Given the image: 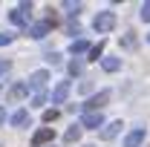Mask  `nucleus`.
Masks as SVG:
<instances>
[{
	"instance_id": "nucleus-4",
	"label": "nucleus",
	"mask_w": 150,
	"mask_h": 147,
	"mask_svg": "<svg viewBox=\"0 0 150 147\" xmlns=\"http://www.w3.org/2000/svg\"><path fill=\"white\" fill-rule=\"evenodd\" d=\"M84 127H90V130L104 127V115H101V112H84V115H81V130Z\"/></svg>"
},
{
	"instance_id": "nucleus-23",
	"label": "nucleus",
	"mask_w": 150,
	"mask_h": 147,
	"mask_svg": "<svg viewBox=\"0 0 150 147\" xmlns=\"http://www.w3.org/2000/svg\"><path fill=\"white\" fill-rule=\"evenodd\" d=\"M12 40H15V35H12V32H0V46H9Z\"/></svg>"
},
{
	"instance_id": "nucleus-6",
	"label": "nucleus",
	"mask_w": 150,
	"mask_h": 147,
	"mask_svg": "<svg viewBox=\"0 0 150 147\" xmlns=\"http://www.w3.org/2000/svg\"><path fill=\"white\" fill-rule=\"evenodd\" d=\"M46 81H49V72H46V69H38V72H32L29 75V81H26V84H29V90H43V87H46Z\"/></svg>"
},
{
	"instance_id": "nucleus-9",
	"label": "nucleus",
	"mask_w": 150,
	"mask_h": 147,
	"mask_svg": "<svg viewBox=\"0 0 150 147\" xmlns=\"http://www.w3.org/2000/svg\"><path fill=\"white\" fill-rule=\"evenodd\" d=\"M67 95H69V81H61L55 90H52V104H64Z\"/></svg>"
},
{
	"instance_id": "nucleus-26",
	"label": "nucleus",
	"mask_w": 150,
	"mask_h": 147,
	"mask_svg": "<svg viewBox=\"0 0 150 147\" xmlns=\"http://www.w3.org/2000/svg\"><path fill=\"white\" fill-rule=\"evenodd\" d=\"M69 35H81V26L78 23H69Z\"/></svg>"
},
{
	"instance_id": "nucleus-8",
	"label": "nucleus",
	"mask_w": 150,
	"mask_h": 147,
	"mask_svg": "<svg viewBox=\"0 0 150 147\" xmlns=\"http://www.w3.org/2000/svg\"><path fill=\"white\" fill-rule=\"evenodd\" d=\"M52 139H55L52 127H40V130L35 133V136H32V144H35V147H40V144H49Z\"/></svg>"
},
{
	"instance_id": "nucleus-13",
	"label": "nucleus",
	"mask_w": 150,
	"mask_h": 147,
	"mask_svg": "<svg viewBox=\"0 0 150 147\" xmlns=\"http://www.w3.org/2000/svg\"><path fill=\"white\" fill-rule=\"evenodd\" d=\"M12 124H15V127H26V124H29V110H18L12 115Z\"/></svg>"
},
{
	"instance_id": "nucleus-7",
	"label": "nucleus",
	"mask_w": 150,
	"mask_h": 147,
	"mask_svg": "<svg viewBox=\"0 0 150 147\" xmlns=\"http://www.w3.org/2000/svg\"><path fill=\"white\" fill-rule=\"evenodd\" d=\"M26 95H29V84H26V81H18V84L9 87V101H20V98H26Z\"/></svg>"
},
{
	"instance_id": "nucleus-28",
	"label": "nucleus",
	"mask_w": 150,
	"mask_h": 147,
	"mask_svg": "<svg viewBox=\"0 0 150 147\" xmlns=\"http://www.w3.org/2000/svg\"><path fill=\"white\" fill-rule=\"evenodd\" d=\"M147 40H150V35H147Z\"/></svg>"
},
{
	"instance_id": "nucleus-19",
	"label": "nucleus",
	"mask_w": 150,
	"mask_h": 147,
	"mask_svg": "<svg viewBox=\"0 0 150 147\" xmlns=\"http://www.w3.org/2000/svg\"><path fill=\"white\" fill-rule=\"evenodd\" d=\"M139 18L144 20V23H150V3H142V9H139Z\"/></svg>"
},
{
	"instance_id": "nucleus-10",
	"label": "nucleus",
	"mask_w": 150,
	"mask_h": 147,
	"mask_svg": "<svg viewBox=\"0 0 150 147\" xmlns=\"http://www.w3.org/2000/svg\"><path fill=\"white\" fill-rule=\"evenodd\" d=\"M142 141H144V130L136 127L127 133V139H124V147H142Z\"/></svg>"
},
{
	"instance_id": "nucleus-11",
	"label": "nucleus",
	"mask_w": 150,
	"mask_h": 147,
	"mask_svg": "<svg viewBox=\"0 0 150 147\" xmlns=\"http://www.w3.org/2000/svg\"><path fill=\"white\" fill-rule=\"evenodd\" d=\"M118 130H121V121H110V124H104V127H101V133H98V136H101L104 141H110V139H115V136H118Z\"/></svg>"
},
{
	"instance_id": "nucleus-5",
	"label": "nucleus",
	"mask_w": 150,
	"mask_h": 147,
	"mask_svg": "<svg viewBox=\"0 0 150 147\" xmlns=\"http://www.w3.org/2000/svg\"><path fill=\"white\" fill-rule=\"evenodd\" d=\"M49 32H52V23H49V20H43V23H29V37H35V40H43Z\"/></svg>"
},
{
	"instance_id": "nucleus-2",
	"label": "nucleus",
	"mask_w": 150,
	"mask_h": 147,
	"mask_svg": "<svg viewBox=\"0 0 150 147\" xmlns=\"http://www.w3.org/2000/svg\"><path fill=\"white\" fill-rule=\"evenodd\" d=\"M9 18L15 26H29V20H32V3H20L15 12H9Z\"/></svg>"
},
{
	"instance_id": "nucleus-14",
	"label": "nucleus",
	"mask_w": 150,
	"mask_h": 147,
	"mask_svg": "<svg viewBox=\"0 0 150 147\" xmlns=\"http://www.w3.org/2000/svg\"><path fill=\"white\" fill-rule=\"evenodd\" d=\"M78 139H81V124H72V127L64 133V141H67V144H72V141H78Z\"/></svg>"
},
{
	"instance_id": "nucleus-20",
	"label": "nucleus",
	"mask_w": 150,
	"mask_h": 147,
	"mask_svg": "<svg viewBox=\"0 0 150 147\" xmlns=\"http://www.w3.org/2000/svg\"><path fill=\"white\" fill-rule=\"evenodd\" d=\"M64 9H67L69 15H78V12H81V3H72V0H67V3H64Z\"/></svg>"
},
{
	"instance_id": "nucleus-17",
	"label": "nucleus",
	"mask_w": 150,
	"mask_h": 147,
	"mask_svg": "<svg viewBox=\"0 0 150 147\" xmlns=\"http://www.w3.org/2000/svg\"><path fill=\"white\" fill-rule=\"evenodd\" d=\"M84 72V61H69V75H81Z\"/></svg>"
},
{
	"instance_id": "nucleus-25",
	"label": "nucleus",
	"mask_w": 150,
	"mask_h": 147,
	"mask_svg": "<svg viewBox=\"0 0 150 147\" xmlns=\"http://www.w3.org/2000/svg\"><path fill=\"white\" fill-rule=\"evenodd\" d=\"M46 61L55 66V64H61V52H46Z\"/></svg>"
},
{
	"instance_id": "nucleus-18",
	"label": "nucleus",
	"mask_w": 150,
	"mask_h": 147,
	"mask_svg": "<svg viewBox=\"0 0 150 147\" xmlns=\"http://www.w3.org/2000/svg\"><path fill=\"white\" fill-rule=\"evenodd\" d=\"M121 43H124L127 49H136V43H139V40H136V35H133V32H127V35L121 37Z\"/></svg>"
},
{
	"instance_id": "nucleus-16",
	"label": "nucleus",
	"mask_w": 150,
	"mask_h": 147,
	"mask_svg": "<svg viewBox=\"0 0 150 147\" xmlns=\"http://www.w3.org/2000/svg\"><path fill=\"white\" fill-rule=\"evenodd\" d=\"M87 55H90V61H98V58L104 55V40H98L95 46H90V52H87Z\"/></svg>"
},
{
	"instance_id": "nucleus-21",
	"label": "nucleus",
	"mask_w": 150,
	"mask_h": 147,
	"mask_svg": "<svg viewBox=\"0 0 150 147\" xmlns=\"http://www.w3.org/2000/svg\"><path fill=\"white\" fill-rule=\"evenodd\" d=\"M12 69V61H6V58H0V78H6V72Z\"/></svg>"
},
{
	"instance_id": "nucleus-3",
	"label": "nucleus",
	"mask_w": 150,
	"mask_h": 147,
	"mask_svg": "<svg viewBox=\"0 0 150 147\" xmlns=\"http://www.w3.org/2000/svg\"><path fill=\"white\" fill-rule=\"evenodd\" d=\"M112 26H115V12H98L95 20H93V29H95V32H101V35L110 32Z\"/></svg>"
},
{
	"instance_id": "nucleus-27",
	"label": "nucleus",
	"mask_w": 150,
	"mask_h": 147,
	"mask_svg": "<svg viewBox=\"0 0 150 147\" xmlns=\"http://www.w3.org/2000/svg\"><path fill=\"white\" fill-rule=\"evenodd\" d=\"M0 124H6V110L0 107Z\"/></svg>"
},
{
	"instance_id": "nucleus-15",
	"label": "nucleus",
	"mask_w": 150,
	"mask_h": 147,
	"mask_svg": "<svg viewBox=\"0 0 150 147\" xmlns=\"http://www.w3.org/2000/svg\"><path fill=\"white\" fill-rule=\"evenodd\" d=\"M101 66H104V72H115L121 66V58H101Z\"/></svg>"
},
{
	"instance_id": "nucleus-22",
	"label": "nucleus",
	"mask_w": 150,
	"mask_h": 147,
	"mask_svg": "<svg viewBox=\"0 0 150 147\" xmlns=\"http://www.w3.org/2000/svg\"><path fill=\"white\" fill-rule=\"evenodd\" d=\"M43 104H46V92H38L32 98V107H43Z\"/></svg>"
},
{
	"instance_id": "nucleus-12",
	"label": "nucleus",
	"mask_w": 150,
	"mask_h": 147,
	"mask_svg": "<svg viewBox=\"0 0 150 147\" xmlns=\"http://www.w3.org/2000/svg\"><path fill=\"white\" fill-rule=\"evenodd\" d=\"M69 52H72V55H84V52H90V43H87L84 37H78V40L69 43Z\"/></svg>"
},
{
	"instance_id": "nucleus-24",
	"label": "nucleus",
	"mask_w": 150,
	"mask_h": 147,
	"mask_svg": "<svg viewBox=\"0 0 150 147\" xmlns=\"http://www.w3.org/2000/svg\"><path fill=\"white\" fill-rule=\"evenodd\" d=\"M55 118H58V110H55V107H52V110H46V112H43V121H46V124H52Z\"/></svg>"
},
{
	"instance_id": "nucleus-1",
	"label": "nucleus",
	"mask_w": 150,
	"mask_h": 147,
	"mask_svg": "<svg viewBox=\"0 0 150 147\" xmlns=\"http://www.w3.org/2000/svg\"><path fill=\"white\" fill-rule=\"evenodd\" d=\"M107 101H110V92H107V90H101L98 95L87 98V101L81 104V110H84V112H101V107H107Z\"/></svg>"
}]
</instances>
